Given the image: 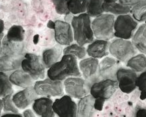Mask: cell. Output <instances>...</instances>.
I'll list each match as a JSON object with an SVG mask.
<instances>
[{"mask_svg": "<svg viewBox=\"0 0 146 117\" xmlns=\"http://www.w3.org/2000/svg\"><path fill=\"white\" fill-rule=\"evenodd\" d=\"M47 75L50 79L59 81L71 77H81L77 58L71 55H64L59 61L48 69Z\"/></svg>", "mask_w": 146, "mask_h": 117, "instance_id": "6da1fadb", "label": "cell"}, {"mask_svg": "<svg viewBox=\"0 0 146 117\" xmlns=\"http://www.w3.org/2000/svg\"><path fill=\"white\" fill-rule=\"evenodd\" d=\"M74 40L78 45L84 46L94 41L91 18L87 13L73 17L71 22Z\"/></svg>", "mask_w": 146, "mask_h": 117, "instance_id": "7a4b0ae2", "label": "cell"}, {"mask_svg": "<svg viewBox=\"0 0 146 117\" xmlns=\"http://www.w3.org/2000/svg\"><path fill=\"white\" fill-rule=\"evenodd\" d=\"M116 20L114 15L102 14L91 22V27L94 36L97 39L110 41L114 37V26Z\"/></svg>", "mask_w": 146, "mask_h": 117, "instance_id": "3957f363", "label": "cell"}, {"mask_svg": "<svg viewBox=\"0 0 146 117\" xmlns=\"http://www.w3.org/2000/svg\"><path fill=\"white\" fill-rule=\"evenodd\" d=\"M132 42L129 40L116 38L110 43L109 53L120 62L127 63L137 53Z\"/></svg>", "mask_w": 146, "mask_h": 117, "instance_id": "277c9868", "label": "cell"}, {"mask_svg": "<svg viewBox=\"0 0 146 117\" xmlns=\"http://www.w3.org/2000/svg\"><path fill=\"white\" fill-rule=\"evenodd\" d=\"M138 27V23L129 14L118 16L114 22V36L116 38L129 40L132 38Z\"/></svg>", "mask_w": 146, "mask_h": 117, "instance_id": "5b68a950", "label": "cell"}, {"mask_svg": "<svg viewBox=\"0 0 146 117\" xmlns=\"http://www.w3.org/2000/svg\"><path fill=\"white\" fill-rule=\"evenodd\" d=\"M21 69L29 74L34 80H43L45 67L41 56L34 53H25L21 64Z\"/></svg>", "mask_w": 146, "mask_h": 117, "instance_id": "8992f818", "label": "cell"}, {"mask_svg": "<svg viewBox=\"0 0 146 117\" xmlns=\"http://www.w3.org/2000/svg\"><path fill=\"white\" fill-rule=\"evenodd\" d=\"M33 87L38 96L51 98L60 97L64 95V84L59 80H52L47 78V79L36 81Z\"/></svg>", "mask_w": 146, "mask_h": 117, "instance_id": "52a82bcc", "label": "cell"}, {"mask_svg": "<svg viewBox=\"0 0 146 117\" xmlns=\"http://www.w3.org/2000/svg\"><path fill=\"white\" fill-rule=\"evenodd\" d=\"M64 88L71 98L81 99L90 92L91 85L81 77H71L64 82Z\"/></svg>", "mask_w": 146, "mask_h": 117, "instance_id": "ba28073f", "label": "cell"}, {"mask_svg": "<svg viewBox=\"0 0 146 117\" xmlns=\"http://www.w3.org/2000/svg\"><path fill=\"white\" fill-rule=\"evenodd\" d=\"M118 88L116 80H102L91 84L90 94L94 99L106 101L110 98Z\"/></svg>", "mask_w": 146, "mask_h": 117, "instance_id": "9c48e42d", "label": "cell"}, {"mask_svg": "<svg viewBox=\"0 0 146 117\" xmlns=\"http://www.w3.org/2000/svg\"><path fill=\"white\" fill-rule=\"evenodd\" d=\"M138 75L129 68L120 67L116 73V81L118 88L125 94H130L136 89V81Z\"/></svg>", "mask_w": 146, "mask_h": 117, "instance_id": "30bf717a", "label": "cell"}, {"mask_svg": "<svg viewBox=\"0 0 146 117\" xmlns=\"http://www.w3.org/2000/svg\"><path fill=\"white\" fill-rule=\"evenodd\" d=\"M53 110L58 117H77V105L68 95L55 100Z\"/></svg>", "mask_w": 146, "mask_h": 117, "instance_id": "8fae6325", "label": "cell"}, {"mask_svg": "<svg viewBox=\"0 0 146 117\" xmlns=\"http://www.w3.org/2000/svg\"><path fill=\"white\" fill-rule=\"evenodd\" d=\"M99 63L98 58L92 57L83 58L78 63L81 75L91 85L102 80L99 75Z\"/></svg>", "mask_w": 146, "mask_h": 117, "instance_id": "7c38bea8", "label": "cell"}, {"mask_svg": "<svg viewBox=\"0 0 146 117\" xmlns=\"http://www.w3.org/2000/svg\"><path fill=\"white\" fill-rule=\"evenodd\" d=\"M55 39L62 46H68L74 41L72 26L65 21L55 22Z\"/></svg>", "mask_w": 146, "mask_h": 117, "instance_id": "4fadbf2b", "label": "cell"}, {"mask_svg": "<svg viewBox=\"0 0 146 117\" xmlns=\"http://www.w3.org/2000/svg\"><path fill=\"white\" fill-rule=\"evenodd\" d=\"M120 68V61L111 57H106L99 63L101 80H116V73Z\"/></svg>", "mask_w": 146, "mask_h": 117, "instance_id": "5bb4252c", "label": "cell"}, {"mask_svg": "<svg viewBox=\"0 0 146 117\" xmlns=\"http://www.w3.org/2000/svg\"><path fill=\"white\" fill-rule=\"evenodd\" d=\"M38 95L35 90L33 86L24 88L12 96V100L18 109L24 110L29 107L34 102Z\"/></svg>", "mask_w": 146, "mask_h": 117, "instance_id": "9a60e30c", "label": "cell"}, {"mask_svg": "<svg viewBox=\"0 0 146 117\" xmlns=\"http://www.w3.org/2000/svg\"><path fill=\"white\" fill-rule=\"evenodd\" d=\"M52 99L47 97L36 98L33 103L32 108L34 113L39 117H55Z\"/></svg>", "mask_w": 146, "mask_h": 117, "instance_id": "2e32d148", "label": "cell"}, {"mask_svg": "<svg viewBox=\"0 0 146 117\" xmlns=\"http://www.w3.org/2000/svg\"><path fill=\"white\" fill-rule=\"evenodd\" d=\"M110 43L109 41L104 40H95L87 46V54L92 58H104L109 54Z\"/></svg>", "mask_w": 146, "mask_h": 117, "instance_id": "e0dca14e", "label": "cell"}, {"mask_svg": "<svg viewBox=\"0 0 146 117\" xmlns=\"http://www.w3.org/2000/svg\"><path fill=\"white\" fill-rule=\"evenodd\" d=\"M63 53V49L62 45H55L52 48L46 49L43 51L42 53V60L45 68H50L54 64L59 61L62 58Z\"/></svg>", "mask_w": 146, "mask_h": 117, "instance_id": "ac0fdd59", "label": "cell"}, {"mask_svg": "<svg viewBox=\"0 0 146 117\" xmlns=\"http://www.w3.org/2000/svg\"><path fill=\"white\" fill-rule=\"evenodd\" d=\"M9 79L13 85L23 88L33 86L35 84L32 77L22 69L14 71L9 76Z\"/></svg>", "mask_w": 146, "mask_h": 117, "instance_id": "d6986e66", "label": "cell"}, {"mask_svg": "<svg viewBox=\"0 0 146 117\" xmlns=\"http://www.w3.org/2000/svg\"><path fill=\"white\" fill-rule=\"evenodd\" d=\"M95 99L91 94L80 99L77 105V117H94Z\"/></svg>", "mask_w": 146, "mask_h": 117, "instance_id": "ffe728a7", "label": "cell"}, {"mask_svg": "<svg viewBox=\"0 0 146 117\" xmlns=\"http://www.w3.org/2000/svg\"><path fill=\"white\" fill-rule=\"evenodd\" d=\"M24 52V43L10 41L4 36L2 41V51L0 56L6 55L10 57H22Z\"/></svg>", "mask_w": 146, "mask_h": 117, "instance_id": "44dd1931", "label": "cell"}, {"mask_svg": "<svg viewBox=\"0 0 146 117\" xmlns=\"http://www.w3.org/2000/svg\"><path fill=\"white\" fill-rule=\"evenodd\" d=\"M23 58L24 56H0V71L8 72L21 69V64Z\"/></svg>", "mask_w": 146, "mask_h": 117, "instance_id": "7402d4cb", "label": "cell"}, {"mask_svg": "<svg viewBox=\"0 0 146 117\" xmlns=\"http://www.w3.org/2000/svg\"><path fill=\"white\" fill-rule=\"evenodd\" d=\"M131 39L137 50L142 54L146 55V23L142 24L137 28Z\"/></svg>", "mask_w": 146, "mask_h": 117, "instance_id": "603a6c76", "label": "cell"}, {"mask_svg": "<svg viewBox=\"0 0 146 117\" xmlns=\"http://www.w3.org/2000/svg\"><path fill=\"white\" fill-rule=\"evenodd\" d=\"M104 12L112 15H124L131 12V8L125 6L117 2H104L103 3Z\"/></svg>", "mask_w": 146, "mask_h": 117, "instance_id": "cb8c5ba5", "label": "cell"}, {"mask_svg": "<svg viewBox=\"0 0 146 117\" xmlns=\"http://www.w3.org/2000/svg\"><path fill=\"white\" fill-rule=\"evenodd\" d=\"M127 67L137 74L146 70V55L145 54H137L127 62Z\"/></svg>", "mask_w": 146, "mask_h": 117, "instance_id": "d4e9b609", "label": "cell"}, {"mask_svg": "<svg viewBox=\"0 0 146 117\" xmlns=\"http://www.w3.org/2000/svg\"><path fill=\"white\" fill-rule=\"evenodd\" d=\"M103 3L104 0H88L86 12L89 17L96 18L104 14Z\"/></svg>", "mask_w": 146, "mask_h": 117, "instance_id": "484cf974", "label": "cell"}, {"mask_svg": "<svg viewBox=\"0 0 146 117\" xmlns=\"http://www.w3.org/2000/svg\"><path fill=\"white\" fill-rule=\"evenodd\" d=\"M5 36L10 41L22 43L25 39V31L21 26L14 25L10 27Z\"/></svg>", "mask_w": 146, "mask_h": 117, "instance_id": "4316f807", "label": "cell"}, {"mask_svg": "<svg viewBox=\"0 0 146 117\" xmlns=\"http://www.w3.org/2000/svg\"><path fill=\"white\" fill-rule=\"evenodd\" d=\"M64 55H71L76 58L83 59L87 55V50L84 46L76 44H71L63 49Z\"/></svg>", "mask_w": 146, "mask_h": 117, "instance_id": "83f0119b", "label": "cell"}, {"mask_svg": "<svg viewBox=\"0 0 146 117\" xmlns=\"http://www.w3.org/2000/svg\"><path fill=\"white\" fill-rule=\"evenodd\" d=\"M131 13L133 18L139 22H146V0L139 2L131 8Z\"/></svg>", "mask_w": 146, "mask_h": 117, "instance_id": "f1b7e54d", "label": "cell"}, {"mask_svg": "<svg viewBox=\"0 0 146 117\" xmlns=\"http://www.w3.org/2000/svg\"><path fill=\"white\" fill-rule=\"evenodd\" d=\"M13 92L12 83L10 81L8 76L5 72L0 71V98L13 94Z\"/></svg>", "mask_w": 146, "mask_h": 117, "instance_id": "f546056e", "label": "cell"}, {"mask_svg": "<svg viewBox=\"0 0 146 117\" xmlns=\"http://www.w3.org/2000/svg\"><path fill=\"white\" fill-rule=\"evenodd\" d=\"M88 0H71L68 3L69 12L73 15L84 14L87 10Z\"/></svg>", "mask_w": 146, "mask_h": 117, "instance_id": "4dcf8cb0", "label": "cell"}, {"mask_svg": "<svg viewBox=\"0 0 146 117\" xmlns=\"http://www.w3.org/2000/svg\"><path fill=\"white\" fill-rule=\"evenodd\" d=\"M10 94L2 98L3 111L6 113H18V108L14 105L12 100V95Z\"/></svg>", "mask_w": 146, "mask_h": 117, "instance_id": "1f68e13d", "label": "cell"}, {"mask_svg": "<svg viewBox=\"0 0 146 117\" xmlns=\"http://www.w3.org/2000/svg\"><path fill=\"white\" fill-rule=\"evenodd\" d=\"M136 85L138 87L140 94V99L143 100L146 99V70L140 73L136 81Z\"/></svg>", "mask_w": 146, "mask_h": 117, "instance_id": "d6a6232c", "label": "cell"}, {"mask_svg": "<svg viewBox=\"0 0 146 117\" xmlns=\"http://www.w3.org/2000/svg\"><path fill=\"white\" fill-rule=\"evenodd\" d=\"M52 2L58 14L66 15L70 13L68 9V1L67 0H52Z\"/></svg>", "mask_w": 146, "mask_h": 117, "instance_id": "836d02e7", "label": "cell"}, {"mask_svg": "<svg viewBox=\"0 0 146 117\" xmlns=\"http://www.w3.org/2000/svg\"><path fill=\"white\" fill-rule=\"evenodd\" d=\"M142 1L143 0H118L120 4L125 5V6L130 7L131 8Z\"/></svg>", "mask_w": 146, "mask_h": 117, "instance_id": "e575fe53", "label": "cell"}, {"mask_svg": "<svg viewBox=\"0 0 146 117\" xmlns=\"http://www.w3.org/2000/svg\"><path fill=\"white\" fill-rule=\"evenodd\" d=\"M135 117H146V107L138 105L136 107Z\"/></svg>", "mask_w": 146, "mask_h": 117, "instance_id": "d590c367", "label": "cell"}, {"mask_svg": "<svg viewBox=\"0 0 146 117\" xmlns=\"http://www.w3.org/2000/svg\"><path fill=\"white\" fill-rule=\"evenodd\" d=\"M23 115L24 117H35V115L33 111L31 110V109L25 110L23 112Z\"/></svg>", "mask_w": 146, "mask_h": 117, "instance_id": "8d00e7d4", "label": "cell"}, {"mask_svg": "<svg viewBox=\"0 0 146 117\" xmlns=\"http://www.w3.org/2000/svg\"><path fill=\"white\" fill-rule=\"evenodd\" d=\"M0 117H24L23 114L20 113H5Z\"/></svg>", "mask_w": 146, "mask_h": 117, "instance_id": "74e56055", "label": "cell"}, {"mask_svg": "<svg viewBox=\"0 0 146 117\" xmlns=\"http://www.w3.org/2000/svg\"><path fill=\"white\" fill-rule=\"evenodd\" d=\"M73 17H74L73 14H71V13H69V14H66V15H65L64 20H65L66 22H68V23L70 24V23L72 22Z\"/></svg>", "mask_w": 146, "mask_h": 117, "instance_id": "f35d334b", "label": "cell"}, {"mask_svg": "<svg viewBox=\"0 0 146 117\" xmlns=\"http://www.w3.org/2000/svg\"><path fill=\"white\" fill-rule=\"evenodd\" d=\"M3 30H4V22L2 20L0 19V34L3 33Z\"/></svg>", "mask_w": 146, "mask_h": 117, "instance_id": "ab89813d", "label": "cell"}, {"mask_svg": "<svg viewBox=\"0 0 146 117\" xmlns=\"http://www.w3.org/2000/svg\"><path fill=\"white\" fill-rule=\"evenodd\" d=\"M4 34L2 33L0 34V55L1 54V51H2V41L3 38L4 37Z\"/></svg>", "mask_w": 146, "mask_h": 117, "instance_id": "60d3db41", "label": "cell"}, {"mask_svg": "<svg viewBox=\"0 0 146 117\" xmlns=\"http://www.w3.org/2000/svg\"><path fill=\"white\" fill-rule=\"evenodd\" d=\"M47 27L51 28V29H54V30L55 22H54L52 21V20H50V21H49V22L47 23Z\"/></svg>", "mask_w": 146, "mask_h": 117, "instance_id": "b9f144b4", "label": "cell"}, {"mask_svg": "<svg viewBox=\"0 0 146 117\" xmlns=\"http://www.w3.org/2000/svg\"><path fill=\"white\" fill-rule=\"evenodd\" d=\"M3 110V102L2 100L0 99V116H1V111Z\"/></svg>", "mask_w": 146, "mask_h": 117, "instance_id": "7bdbcfd3", "label": "cell"}, {"mask_svg": "<svg viewBox=\"0 0 146 117\" xmlns=\"http://www.w3.org/2000/svg\"><path fill=\"white\" fill-rule=\"evenodd\" d=\"M118 0H104V2H116Z\"/></svg>", "mask_w": 146, "mask_h": 117, "instance_id": "ee69618b", "label": "cell"}, {"mask_svg": "<svg viewBox=\"0 0 146 117\" xmlns=\"http://www.w3.org/2000/svg\"><path fill=\"white\" fill-rule=\"evenodd\" d=\"M67 1H68V2H69V1H71V0H67Z\"/></svg>", "mask_w": 146, "mask_h": 117, "instance_id": "f6af8a7d", "label": "cell"}]
</instances>
